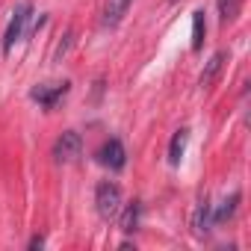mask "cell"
<instances>
[{
  "mask_svg": "<svg viewBox=\"0 0 251 251\" xmlns=\"http://www.w3.org/2000/svg\"><path fill=\"white\" fill-rule=\"evenodd\" d=\"M80 154H83V139L77 130H65L53 142V160L56 163H74V160H80Z\"/></svg>",
  "mask_w": 251,
  "mask_h": 251,
  "instance_id": "cell-4",
  "label": "cell"
},
{
  "mask_svg": "<svg viewBox=\"0 0 251 251\" xmlns=\"http://www.w3.org/2000/svg\"><path fill=\"white\" fill-rule=\"evenodd\" d=\"M130 3H133V0H106V3H103V18H100L103 27H118L121 18L127 15Z\"/></svg>",
  "mask_w": 251,
  "mask_h": 251,
  "instance_id": "cell-8",
  "label": "cell"
},
{
  "mask_svg": "<svg viewBox=\"0 0 251 251\" xmlns=\"http://www.w3.org/2000/svg\"><path fill=\"white\" fill-rule=\"evenodd\" d=\"M204 36H207V21H204V12L195 9L192 12V50L204 48Z\"/></svg>",
  "mask_w": 251,
  "mask_h": 251,
  "instance_id": "cell-12",
  "label": "cell"
},
{
  "mask_svg": "<svg viewBox=\"0 0 251 251\" xmlns=\"http://www.w3.org/2000/svg\"><path fill=\"white\" fill-rule=\"evenodd\" d=\"M225 59H227V53H225V50H219V53H213V56H210L207 68H204V71H201V77H198V86H201V89H213V83L219 80V74H222V68H225Z\"/></svg>",
  "mask_w": 251,
  "mask_h": 251,
  "instance_id": "cell-7",
  "label": "cell"
},
{
  "mask_svg": "<svg viewBox=\"0 0 251 251\" xmlns=\"http://www.w3.org/2000/svg\"><path fill=\"white\" fill-rule=\"evenodd\" d=\"M213 225H216L213 222V204H210V198H201L192 210V233L198 239H204V236H210Z\"/></svg>",
  "mask_w": 251,
  "mask_h": 251,
  "instance_id": "cell-6",
  "label": "cell"
},
{
  "mask_svg": "<svg viewBox=\"0 0 251 251\" xmlns=\"http://www.w3.org/2000/svg\"><path fill=\"white\" fill-rule=\"evenodd\" d=\"M95 207H98L100 219H115L121 213V189L112 180L98 183V189H95Z\"/></svg>",
  "mask_w": 251,
  "mask_h": 251,
  "instance_id": "cell-1",
  "label": "cell"
},
{
  "mask_svg": "<svg viewBox=\"0 0 251 251\" xmlns=\"http://www.w3.org/2000/svg\"><path fill=\"white\" fill-rule=\"evenodd\" d=\"M139 213H142L139 201L127 204V207H124V213H121V219H118V227H121L124 233H133V230L139 227Z\"/></svg>",
  "mask_w": 251,
  "mask_h": 251,
  "instance_id": "cell-9",
  "label": "cell"
},
{
  "mask_svg": "<svg viewBox=\"0 0 251 251\" xmlns=\"http://www.w3.org/2000/svg\"><path fill=\"white\" fill-rule=\"evenodd\" d=\"M242 3H245V0H219V21L225 27L233 24L239 18V12H242Z\"/></svg>",
  "mask_w": 251,
  "mask_h": 251,
  "instance_id": "cell-10",
  "label": "cell"
},
{
  "mask_svg": "<svg viewBox=\"0 0 251 251\" xmlns=\"http://www.w3.org/2000/svg\"><path fill=\"white\" fill-rule=\"evenodd\" d=\"M186 139H189V130H186V127H180V130L172 136V145H169V163H172V166L180 163V157H183V151H186Z\"/></svg>",
  "mask_w": 251,
  "mask_h": 251,
  "instance_id": "cell-11",
  "label": "cell"
},
{
  "mask_svg": "<svg viewBox=\"0 0 251 251\" xmlns=\"http://www.w3.org/2000/svg\"><path fill=\"white\" fill-rule=\"evenodd\" d=\"M95 160H98L103 169H109V172H121L124 163H127V151H124L121 139H106V142L95 151Z\"/></svg>",
  "mask_w": 251,
  "mask_h": 251,
  "instance_id": "cell-3",
  "label": "cell"
},
{
  "mask_svg": "<svg viewBox=\"0 0 251 251\" xmlns=\"http://www.w3.org/2000/svg\"><path fill=\"white\" fill-rule=\"evenodd\" d=\"M30 18H33V6H30V3H21V6L15 9V15H12L6 33H3V53H9V50L15 48V42H21V36H24Z\"/></svg>",
  "mask_w": 251,
  "mask_h": 251,
  "instance_id": "cell-2",
  "label": "cell"
},
{
  "mask_svg": "<svg viewBox=\"0 0 251 251\" xmlns=\"http://www.w3.org/2000/svg\"><path fill=\"white\" fill-rule=\"evenodd\" d=\"M68 89H71V83H50V86H36V89H30V98L39 103V106H45V109H53L65 95H68Z\"/></svg>",
  "mask_w": 251,
  "mask_h": 251,
  "instance_id": "cell-5",
  "label": "cell"
},
{
  "mask_svg": "<svg viewBox=\"0 0 251 251\" xmlns=\"http://www.w3.org/2000/svg\"><path fill=\"white\" fill-rule=\"evenodd\" d=\"M236 204H239V192H233L230 198H225V201H222V207H219V210H213V222H227V219H233Z\"/></svg>",
  "mask_w": 251,
  "mask_h": 251,
  "instance_id": "cell-13",
  "label": "cell"
},
{
  "mask_svg": "<svg viewBox=\"0 0 251 251\" xmlns=\"http://www.w3.org/2000/svg\"><path fill=\"white\" fill-rule=\"evenodd\" d=\"M42 245H45V239H42V236H33V239H30V248H42Z\"/></svg>",
  "mask_w": 251,
  "mask_h": 251,
  "instance_id": "cell-14",
  "label": "cell"
}]
</instances>
